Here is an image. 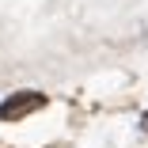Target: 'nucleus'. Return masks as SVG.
I'll use <instances>...</instances> for the list:
<instances>
[{"mask_svg": "<svg viewBox=\"0 0 148 148\" xmlns=\"http://www.w3.org/2000/svg\"><path fill=\"white\" fill-rule=\"evenodd\" d=\"M140 125H144V129H148V114H144V118H140Z\"/></svg>", "mask_w": 148, "mask_h": 148, "instance_id": "f03ea898", "label": "nucleus"}, {"mask_svg": "<svg viewBox=\"0 0 148 148\" xmlns=\"http://www.w3.org/2000/svg\"><path fill=\"white\" fill-rule=\"evenodd\" d=\"M42 106H46V95L42 91H34V87L15 91V95H8L4 103H0V122H23L27 114H34Z\"/></svg>", "mask_w": 148, "mask_h": 148, "instance_id": "f257e3e1", "label": "nucleus"}]
</instances>
